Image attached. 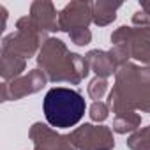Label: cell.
<instances>
[{"label":"cell","mask_w":150,"mask_h":150,"mask_svg":"<svg viewBox=\"0 0 150 150\" xmlns=\"http://www.w3.org/2000/svg\"><path fill=\"white\" fill-rule=\"evenodd\" d=\"M85 113V99L71 88H51L44 97V117L58 129L76 125Z\"/></svg>","instance_id":"obj_1"}]
</instances>
